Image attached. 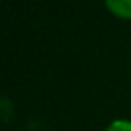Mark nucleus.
<instances>
[{
	"instance_id": "1",
	"label": "nucleus",
	"mask_w": 131,
	"mask_h": 131,
	"mask_svg": "<svg viewBox=\"0 0 131 131\" xmlns=\"http://www.w3.org/2000/svg\"><path fill=\"white\" fill-rule=\"evenodd\" d=\"M104 4L111 15L131 20V0H104Z\"/></svg>"
},
{
	"instance_id": "2",
	"label": "nucleus",
	"mask_w": 131,
	"mask_h": 131,
	"mask_svg": "<svg viewBox=\"0 0 131 131\" xmlns=\"http://www.w3.org/2000/svg\"><path fill=\"white\" fill-rule=\"evenodd\" d=\"M106 131H131V122L129 120H115L106 127Z\"/></svg>"
}]
</instances>
